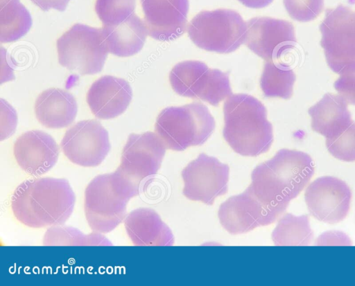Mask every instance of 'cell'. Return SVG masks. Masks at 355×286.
I'll return each instance as SVG.
<instances>
[{
  "label": "cell",
  "instance_id": "cell-1",
  "mask_svg": "<svg viewBox=\"0 0 355 286\" xmlns=\"http://www.w3.org/2000/svg\"><path fill=\"white\" fill-rule=\"evenodd\" d=\"M75 194L65 179H27L15 190L11 209L15 218L31 228L62 226L73 213Z\"/></svg>",
  "mask_w": 355,
  "mask_h": 286
},
{
  "label": "cell",
  "instance_id": "cell-2",
  "mask_svg": "<svg viewBox=\"0 0 355 286\" xmlns=\"http://www.w3.org/2000/svg\"><path fill=\"white\" fill-rule=\"evenodd\" d=\"M313 173V163L309 154L282 149L254 169L248 188L264 204L285 211Z\"/></svg>",
  "mask_w": 355,
  "mask_h": 286
},
{
  "label": "cell",
  "instance_id": "cell-3",
  "mask_svg": "<svg viewBox=\"0 0 355 286\" xmlns=\"http://www.w3.org/2000/svg\"><path fill=\"white\" fill-rule=\"evenodd\" d=\"M223 137L234 152L256 157L269 150L272 141V124L265 106L252 96L238 93L223 105Z\"/></svg>",
  "mask_w": 355,
  "mask_h": 286
},
{
  "label": "cell",
  "instance_id": "cell-4",
  "mask_svg": "<svg viewBox=\"0 0 355 286\" xmlns=\"http://www.w3.org/2000/svg\"><path fill=\"white\" fill-rule=\"evenodd\" d=\"M140 190L117 170L100 175L87 186L84 211L93 231L107 233L124 220L129 200Z\"/></svg>",
  "mask_w": 355,
  "mask_h": 286
},
{
  "label": "cell",
  "instance_id": "cell-5",
  "mask_svg": "<svg viewBox=\"0 0 355 286\" xmlns=\"http://www.w3.org/2000/svg\"><path fill=\"white\" fill-rule=\"evenodd\" d=\"M214 129L215 120L208 107L198 102L165 108L155 125L166 148L176 151L202 145Z\"/></svg>",
  "mask_w": 355,
  "mask_h": 286
},
{
  "label": "cell",
  "instance_id": "cell-6",
  "mask_svg": "<svg viewBox=\"0 0 355 286\" xmlns=\"http://www.w3.org/2000/svg\"><path fill=\"white\" fill-rule=\"evenodd\" d=\"M187 33L199 48L218 53H229L245 42L247 23L233 10H205L191 19Z\"/></svg>",
  "mask_w": 355,
  "mask_h": 286
},
{
  "label": "cell",
  "instance_id": "cell-7",
  "mask_svg": "<svg viewBox=\"0 0 355 286\" xmlns=\"http://www.w3.org/2000/svg\"><path fill=\"white\" fill-rule=\"evenodd\" d=\"M61 66L80 75L101 71L109 53L102 29L76 24L57 40Z\"/></svg>",
  "mask_w": 355,
  "mask_h": 286
},
{
  "label": "cell",
  "instance_id": "cell-8",
  "mask_svg": "<svg viewBox=\"0 0 355 286\" xmlns=\"http://www.w3.org/2000/svg\"><path fill=\"white\" fill-rule=\"evenodd\" d=\"M320 30L329 68L340 75L355 73V12L343 5L327 9Z\"/></svg>",
  "mask_w": 355,
  "mask_h": 286
},
{
  "label": "cell",
  "instance_id": "cell-9",
  "mask_svg": "<svg viewBox=\"0 0 355 286\" xmlns=\"http://www.w3.org/2000/svg\"><path fill=\"white\" fill-rule=\"evenodd\" d=\"M169 80L178 95L200 99L213 106L232 95L228 72L209 69L200 61L177 64L169 74Z\"/></svg>",
  "mask_w": 355,
  "mask_h": 286
},
{
  "label": "cell",
  "instance_id": "cell-10",
  "mask_svg": "<svg viewBox=\"0 0 355 286\" xmlns=\"http://www.w3.org/2000/svg\"><path fill=\"white\" fill-rule=\"evenodd\" d=\"M166 149L156 133L131 134L116 170L140 190L157 174Z\"/></svg>",
  "mask_w": 355,
  "mask_h": 286
},
{
  "label": "cell",
  "instance_id": "cell-11",
  "mask_svg": "<svg viewBox=\"0 0 355 286\" xmlns=\"http://www.w3.org/2000/svg\"><path fill=\"white\" fill-rule=\"evenodd\" d=\"M60 146L71 162L83 167L99 166L110 150L107 131L95 120H81L71 127Z\"/></svg>",
  "mask_w": 355,
  "mask_h": 286
},
{
  "label": "cell",
  "instance_id": "cell-12",
  "mask_svg": "<svg viewBox=\"0 0 355 286\" xmlns=\"http://www.w3.org/2000/svg\"><path fill=\"white\" fill-rule=\"evenodd\" d=\"M230 168L216 158L200 154L182 171L183 195L189 199L212 205L227 191Z\"/></svg>",
  "mask_w": 355,
  "mask_h": 286
},
{
  "label": "cell",
  "instance_id": "cell-13",
  "mask_svg": "<svg viewBox=\"0 0 355 286\" xmlns=\"http://www.w3.org/2000/svg\"><path fill=\"white\" fill-rule=\"evenodd\" d=\"M284 211L262 202L248 188L223 202L218 218L223 228L232 234L247 233L275 222Z\"/></svg>",
  "mask_w": 355,
  "mask_h": 286
},
{
  "label": "cell",
  "instance_id": "cell-14",
  "mask_svg": "<svg viewBox=\"0 0 355 286\" xmlns=\"http://www.w3.org/2000/svg\"><path fill=\"white\" fill-rule=\"evenodd\" d=\"M245 44L266 61H275L297 44L292 23L282 19L262 17L247 22Z\"/></svg>",
  "mask_w": 355,
  "mask_h": 286
},
{
  "label": "cell",
  "instance_id": "cell-15",
  "mask_svg": "<svg viewBox=\"0 0 355 286\" xmlns=\"http://www.w3.org/2000/svg\"><path fill=\"white\" fill-rule=\"evenodd\" d=\"M304 199L309 213L315 219L332 224L340 222L347 217L352 192L343 180L325 176L309 185Z\"/></svg>",
  "mask_w": 355,
  "mask_h": 286
},
{
  "label": "cell",
  "instance_id": "cell-16",
  "mask_svg": "<svg viewBox=\"0 0 355 286\" xmlns=\"http://www.w3.org/2000/svg\"><path fill=\"white\" fill-rule=\"evenodd\" d=\"M148 35L159 41H171L187 30L189 0H140Z\"/></svg>",
  "mask_w": 355,
  "mask_h": 286
},
{
  "label": "cell",
  "instance_id": "cell-17",
  "mask_svg": "<svg viewBox=\"0 0 355 286\" xmlns=\"http://www.w3.org/2000/svg\"><path fill=\"white\" fill-rule=\"evenodd\" d=\"M19 166L31 176L49 172L57 163L59 148L54 138L40 130H31L19 136L13 146Z\"/></svg>",
  "mask_w": 355,
  "mask_h": 286
},
{
  "label": "cell",
  "instance_id": "cell-18",
  "mask_svg": "<svg viewBox=\"0 0 355 286\" xmlns=\"http://www.w3.org/2000/svg\"><path fill=\"white\" fill-rule=\"evenodd\" d=\"M132 98L129 83L112 75L98 79L87 93V102L92 112L100 119H111L123 113Z\"/></svg>",
  "mask_w": 355,
  "mask_h": 286
},
{
  "label": "cell",
  "instance_id": "cell-19",
  "mask_svg": "<svg viewBox=\"0 0 355 286\" xmlns=\"http://www.w3.org/2000/svg\"><path fill=\"white\" fill-rule=\"evenodd\" d=\"M123 221L126 233L136 246H172L174 243L171 229L153 209L137 208Z\"/></svg>",
  "mask_w": 355,
  "mask_h": 286
},
{
  "label": "cell",
  "instance_id": "cell-20",
  "mask_svg": "<svg viewBox=\"0 0 355 286\" xmlns=\"http://www.w3.org/2000/svg\"><path fill=\"white\" fill-rule=\"evenodd\" d=\"M78 105L67 91L51 88L42 91L35 102V113L44 127L59 129L69 126L76 118Z\"/></svg>",
  "mask_w": 355,
  "mask_h": 286
},
{
  "label": "cell",
  "instance_id": "cell-21",
  "mask_svg": "<svg viewBox=\"0 0 355 286\" xmlns=\"http://www.w3.org/2000/svg\"><path fill=\"white\" fill-rule=\"evenodd\" d=\"M312 129L330 138L338 135L353 122L347 102L340 95L325 93L308 110Z\"/></svg>",
  "mask_w": 355,
  "mask_h": 286
},
{
  "label": "cell",
  "instance_id": "cell-22",
  "mask_svg": "<svg viewBox=\"0 0 355 286\" xmlns=\"http://www.w3.org/2000/svg\"><path fill=\"white\" fill-rule=\"evenodd\" d=\"M101 29L108 52L118 57L139 52L148 35L144 21L135 13L119 24L103 25Z\"/></svg>",
  "mask_w": 355,
  "mask_h": 286
},
{
  "label": "cell",
  "instance_id": "cell-23",
  "mask_svg": "<svg viewBox=\"0 0 355 286\" xmlns=\"http://www.w3.org/2000/svg\"><path fill=\"white\" fill-rule=\"evenodd\" d=\"M32 25L31 16L19 0L1 3L0 41L14 42L26 35Z\"/></svg>",
  "mask_w": 355,
  "mask_h": 286
},
{
  "label": "cell",
  "instance_id": "cell-24",
  "mask_svg": "<svg viewBox=\"0 0 355 286\" xmlns=\"http://www.w3.org/2000/svg\"><path fill=\"white\" fill-rule=\"evenodd\" d=\"M295 74L287 64L266 61L260 78V87L266 97L289 99L293 95Z\"/></svg>",
  "mask_w": 355,
  "mask_h": 286
},
{
  "label": "cell",
  "instance_id": "cell-25",
  "mask_svg": "<svg viewBox=\"0 0 355 286\" xmlns=\"http://www.w3.org/2000/svg\"><path fill=\"white\" fill-rule=\"evenodd\" d=\"M313 238L309 217L295 216L291 213L284 215L272 233V239L277 246L309 245Z\"/></svg>",
  "mask_w": 355,
  "mask_h": 286
},
{
  "label": "cell",
  "instance_id": "cell-26",
  "mask_svg": "<svg viewBox=\"0 0 355 286\" xmlns=\"http://www.w3.org/2000/svg\"><path fill=\"white\" fill-rule=\"evenodd\" d=\"M44 245H112L101 233L93 231L84 234L76 228L55 226L49 229L44 236Z\"/></svg>",
  "mask_w": 355,
  "mask_h": 286
},
{
  "label": "cell",
  "instance_id": "cell-27",
  "mask_svg": "<svg viewBox=\"0 0 355 286\" xmlns=\"http://www.w3.org/2000/svg\"><path fill=\"white\" fill-rule=\"evenodd\" d=\"M135 0H96L95 11L103 25H115L134 13Z\"/></svg>",
  "mask_w": 355,
  "mask_h": 286
},
{
  "label": "cell",
  "instance_id": "cell-28",
  "mask_svg": "<svg viewBox=\"0 0 355 286\" xmlns=\"http://www.w3.org/2000/svg\"><path fill=\"white\" fill-rule=\"evenodd\" d=\"M326 146L329 153L343 161H355V122L353 121L338 135L326 138Z\"/></svg>",
  "mask_w": 355,
  "mask_h": 286
},
{
  "label": "cell",
  "instance_id": "cell-29",
  "mask_svg": "<svg viewBox=\"0 0 355 286\" xmlns=\"http://www.w3.org/2000/svg\"><path fill=\"white\" fill-rule=\"evenodd\" d=\"M283 1L290 17L301 22L313 20L324 8V0H283Z\"/></svg>",
  "mask_w": 355,
  "mask_h": 286
},
{
  "label": "cell",
  "instance_id": "cell-30",
  "mask_svg": "<svg viewBox=\"0 0 355 286\" xmlns=\"http://www.w3.org/2000/svg\"><path fill=\"white\" fill-rule=\"evenodd\" d=\"M334 88L347 103L355 105V73L340 75Z\"/></svg>",
  "mask_w": 355,
  "mask_h": 286
},
{
  "label": "cell",
  "instance_id": "cell-31",
  "mask_svg": "<svg viewBox=\"0 0 355 286\" xmlns=\"http://www.w3.org/2000/svg\"><path fill=\"white\" fill-rule=\"evenodd\" d=\"M6 106L1 100V140L8 138L13 134L17 122V116L15 109L5 101Z\"/></svg>",
  "mask_w": 355,
  "mask_h": 286
},
{
  "label": "cell",
  "instance_id": "cell-32",
  "mask_svg": "<svg viewBox=\"0 0 355 286\" xmlns=\"http://www.w3.org/2000/svg\"><path fill=\"white\" fill-rule=\"evenodd\" d=\"M34 4L44 11L49 10L51 8L63 11L70 0H31Z\"/></svg>",
  "mask_w": 355,
  "mask_h": 286
},
{
  "label": "cell",
  "instance_id": "cell-33",
  "mask_svg": "<svg viewBox=\"0 0 355 286\" xmlns=\"http://www.w3.org/2000/svg\"><path fill=\"white\" fill-rule=\"evenodd\" d=\"M245 6L250 8H262L270 4L273 0H238Z\"/></svg>",
  "mask_w": 355,
  "mask_h": 286
}]
</instances>
